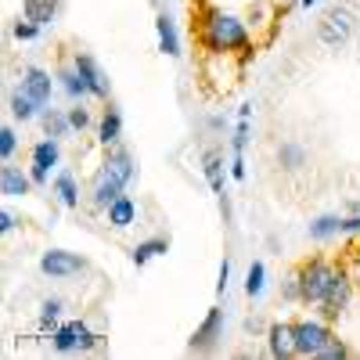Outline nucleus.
I'll return each mask as SVG.
<instances>
[{"instance_id":"obj_1","label":"nucleus","mask_w":360,"mask_h":360,"mask_svg":"<svg viewBox=\"0 0 360 360\" xmlns=\"http://www.w3.org/2000/svg\"><path fill=\"white\" fill-rule=\"evenodd\" d=\"M198 44L213 58L249 54L252 51V33H249L245 18H238V15H231L224 8H205L198 15Z\"/></svg>"},{"instance_id":"obj_2","label":"nucleus","mask_w":360,"mask_h":360,"mask_svg":"<svg viewBox=\"0 0 360 360\" xmlns=\"http://www.w3.org/2000/svg\"><path fill=\"white\" fill-rule=\"evenodd\" d=\"M335 270H339V263L324 259V256H310V259H303L295 266L299 288H303V307H321V299H324L328 285H332Z\"/></svg>"},{"instance_id":"obj_3","label":"nucleus","mask_w":360,"mask_h":360,"mask_svg":"<svg viewBox=\"0 0 360 360\" xmlns=\"http://www.w3.org/2000/svg\"><path fill=\"white\" fill-rule=\"evenodd\" d=\"M51 346L54 353H94L105 346V339L98 332H90L86 321H65L58 324V332H51Z\"/></svg>"},{"instance_id":"obj_4","label":"nucleus","mask_w":360,"mask_h":360,"mask_svg":"<svg viewBox=\"0 0 360 360\" xmlns=\"http://www.w3.org/2000/svg\"><path fill=\"white\" fill-rule=\"evenodd\" d=\"M353 288H356V281H353V274H349V266L346 263H339V270H335V278H332V285H328V292H324V299H321V317L328 321V324H335L346 310H349V299H353Z\"/></svg>"},{"instance_id":"obj_5","label":"nucleus","mask_w":360,"mask_h":360,"mask_svg":"<svg viewBox=\"0 0 360 360\" xmlns=\"http://www.w3.org/2000/svg\"><path fill=\"white\" fill-rule=\"evenodd\" d=\"M353 29H356V15L349 8H332V11H324L321 22H317V40L324 47H346L349 37H353Z\"/></svg>"},{"instance_id":"obj_6","label":"nucleus","mask_w":360,"mask_h":360,"mask_svg":"<svg viewBox=\"0 0 360 360\" xmlns=\"http://www.w3.org/2000/svg\"><path fill=\"white\" fill-rule=\"evenodd\" d=\"M292 332H295V356H314L324 349V342L332 339V328H328L324 317H303V321H292Z\"/></svg>"},{"instance_id":"obj_7","label":"nucleus","mask_w":360,"mask_h":360,"mask_svg":"<svg viewBox=\"0 0 360 360\" xmlns=\"http://www.w3.org/2000/svg\"><path fill=\"white\" fill-rule=\"evenodd\" d=\"M90 263L79 256V252H69V249H51L40 256V274L44 278H54V281H62V278H76L83 274Z\"/></svg>"},{"instance_id":"obj_8","label":"nucleus","mask_w":360,"mask_h":360,"mask_svg":"<svg viewBox=\"0 0 360 360\" xmlns=\"http://www.w3.org/2000/svg\"><path fill=\"white\" fill-rule=\"evenodd\" d=\"M220 339H224V310L220 307H213L205 317H202V324L191 332V339H188V353H213L217 346H220Z\"/></svg>"},{"instance_id":"obj_9","label":"nucleus","mask_w":360,"mask_h":360,"mask_svg":"<svg viewBox=\"0 0 360 360\" xmlns=\"http://www.w3.org/2000/svg\"><path fill=\"white\" fill-rule=\"evenodd\" d=\"M29 173H33V184L37 188H44V184H51V169L62 162V144H58L54 137H44V141H37L33 144V152H29Z\"/></svg>"},{"instance_id":"obj_10","label":"nucleus","mask_w":360,"mask_h":360,"mask_svg":"<svg viewBox=\"0 0 360 360\" xmlns=\"http://www.w3.org/2000/svg\"><path fill=\"white\" fill-rule=\"evenodd\" d=\"M101 173L112 176V180H119L123 188H130V184H134V176H137V162H134V155L127 152L123 144H112V148H105Z\"/></svg>"},{"instance_id":"obj_11","label":"nucleus","mask_w":360,"mask_h":360,"mask_svg":"<svg viewBox=\"0 0 360 360\" xmlns=\"http://www.w3.org/2000/svg\"><path fill=\"white\" fill-rule=\"evenodd\" d=\"M72 65L79 69V76L86 79V86H90V98H101V101H108V94H112V79H108V72L94 62L90 54H83V51H76V58H72Z\"/></svg>"},{"instance_id":"obj_12","label":"nucleus","mask_w":360,"mask_h":360,"mask_svg":"<svg viewBox=\"0 0 360 360\" xmlns=\"http://www.w3.org/2000/svg\"><path fill=\"white\" fill-rule=\"evenodd\" d=\"M54 79L58 76H51L47 69H40V65H25L22 69V90L33 101H40V105H51V98H54Z\"/></svg>"},{"instance_id":"obj_13","label":"nucleus","mask_w":360,"mask_h":360,"mask_svg":"<svg viewBox=\"0 0 360 360\" xmlns=\"http://www.w3.org/2000/svg\"><path fill=\"white\" fill-rule=\"evenodd\" d=\"M266 356H274V360H292V356H295V332H292V321H274V324H266Z\"/></svg>"},{"instance_id":"obj_14","label":"nucleus","mask_w":360,"mask_h":360,"mask_svg":"<svg viewBox=\"0 0 360 360\" xmlns=\"http://www.w3.org/2000/svg\"><path fill=\"white\" fill-rule=\"evenodd\" d=\"M33 188H37L33 173H22L18 166H4V169H0V195H4V198H25Z\"/></svg>"},{"instance_id":"obj_15","label":"nucleus","mask_w":360,"mask_h":360,"mask_svg":"<svg viewBox=\"0 0 360 360\" xmlns=\"http://www.w3.org/2000/svg\"><path fill=\"white\" fill-rule=\"evenodd\" d=\"M202 173L209 180V188H213V195H224V184H227V173L224 169V152H217V148H205L202 152Z\"/></svg>"},{"instance_id":"obj_16","label":"nucleus","mask_w":360,"mask_h":360,"mask_svg":"<svg viewBox=\"0 0 360 360\" xmlns=\"http://www.w3.org/2000/svg\"><path fill=\"white\" fill-rule=\"evenodd\" d=\"M123 191H127V188L119 184V180H112V176H105V173L98 169L94 184H90V205H94V209H108Z\"/></svg>"},{"instance_id":"obj_17","label":"nucleus","mask_w":360,"mask_h":360,"mask_svg":"<svg viewBox=\"0 0 360 360\" xmlns=\"http://www.w3.org/2000/svg\"><path fill=\"white\" fill-rule=\"evenodd\" d=\"M105 217H108V227L127 231V227H134V224H137V202H134L130 195H119V198L105 209Z\"/></svg>"},{"instance_id":"obj_18","label":"nucleus","mask_w":360,"mask_h":360,"mask_svg":"<svg viewBox=\"0 0 360 360\" xmlns=\"http://www.w3.org/2000/svg\"><path fill=\"white\" fill-rule=\"evenodd\" d=\"M155 37H159V51L166 58H180V33H176V22L166 11L155 15Z\"/></svg>"},{"instance_id":"obj_19","label":"nucleus","mask_w":360,"mask_h":360,"mask_svg":"<svg viewBox=\"0 0 360 360\" xmlns=\"http://www.w3.org/2000/svg\"><path fill=\"white\" fill-rule=\"evenodd\" d=\"M40 127H44V137H54V141H62L72 134V123H69V112L62 108H40Z\"/></svg>"},{"instance_id":"obj_20","label":"nucleus","mask_w":360,"mask_h":360,"mask_svg":"<svg viewBox=\"0 0 360 360\" xmlns=\"http://www.w3.org/2000/svg\"><path fill=\"white\" fill-rule=\"evenodd\" d=\"M58 11H62V0H22V15L29 22H37L40 29L51 25L58 18Z\"/></svg>"},{"instance_id":"obj_21","label":"nucleus","mask_w":360,"mask_h":360,"mask_svg":"<svg viewBox=\"0 0 360 360\" xmlns=\"http://www.w3.org/2000/svg\"><path fill=\"white\" fill-rule=\"evenodd\" d=\"M40 108H44V105L29 98L22 86L11 90V98H8V112H11V119H18V123H33V119H40Z\"/></svg>"},{"instance_id":"obj_22","label":"nucleus","mask_w":360,"mask_h":360,"mask_svg":"<svg viewBox=\"0 0 360 360\" xmlns=\"http://www.w3.org/2000/svg\"><path fill=\"white\" fill-rule=\"evenodd\" d=\"M162 252H169V238H166V234L144 238V242H137V245L130 249V263H134V266H144V263H152V259L162 256Z\"/></svg>"},{"instance_id":"obj_23","label":"nucleus","mask_w":360,"mask_h":360,"mask_svg":"<svg viewBox=\"0 0 360 360\" xmlns=\"http://www.w3.org/2000/svg\"><path fill=\"white\" fill-rule=\"evenodd\" d=\"M119 137H123V112L108 101L101 123H98V141H101L105 148H112V144H119Z\"/></svg>"},{"instance_id":"obj_24","label":"nucleus","mask_w":360,"mask_h":360,"mask_svg":"<svg viewBox=\"0 0 360 360\" xmlns=\"http://www.w3.org/2000/svg\"><path fill=\"white\" fill-rule=\"evenodd\" d=\"M307 234H310V242H328V238H339L342 234V217L335 213H321L307 224Z\"/></svg>"},{"instance_id":"obj_25","label":"nucleus","mask_w":360,"mask_h":360,"mask_svg":"<svg viewBox=\"0 0 360 360\" xmlns=\"http://www.w3.org/2000/svg\"><path fill=\"white\" fill-rule=\"evenodd\" d=\"M58 86H62V90H65V94H69L72 101H83V98H90V86H86V79L79 76V69H76V65L58 69Z\"/></svg>"},{"instance_id":"obj_26","label":"nucleus","mask_w":360,"mask_h":360,"mask_svg":"<svg viewBox=\"0 0 360 360\" xmlns=\"http://www.w3.org/2000/svg\"><path fill=\"white\" fill-rule=\"evenodd\" d=\"M51 188H54V198L62 202L65 209H76V205H79V184H76V176H72L69 169H62V173H58Z\"/></svg>"},{"instance_id":"obj_27","label":"nucleus","mask_w":360,"mask_h":360,"mask_svg":"<svg viewBox=\"0 0 360 360\" xmlns=\"http://www.w3.org/2000/svg\"><path fill=\"white\" fill-rule=\"evenodd\" d=\"M278 166L285 169V173H299L307 166V148L299 144V141H285L281 148H278Z\"/></svg>"},{"instance_id":"obj_28","label":"nucleus","mask_w":360,"mask_h":360,"mask_svg":"<svg viewBox=\"0 0 360 360\" xmlns=\"http://www.w3.org/2000/svg\"><path fill=\"white\" fill-rule=\"evenodd\" d=\"M263 292H266V266L259 259H252L245 270V295L256 303V299H263Z\"/></svg>"},{"instance_id":"obj_29","label":"nucleus","mask_w":360,"mask_h":360,"mask_svg":"<svg viewBox=\"0 0 360 360\" xmlns=\"http://www.w3.org/2000/svg\"><path fill=\"white\" fill-rule=\"evenodd\" d=\"M62 299H44L40 303V328L44 332H58V317H62Z\"/></svg>"},{"instance_id":"obj_30","label":"nucleus","mask_w":360,"mask_h":360,"mask_svg":"<svg viewBox=\"0 0 360 360\" xmlns=\"http://www.w3.org/2000/svg\"><path fill=\"white\" fill-rule=\"evenodd\" d=\"M349 356H353L349 342H346V339H339L335 332H332V339L324 342V349L317 353V360H349Z\"/></svg>"},{"instance_id":"obj_31","label":"nucleus","mask_w":360,"mask_h":360,"mask_svg":"<svg viewBox=\"0 0 360 360\" xmlns=\"http://www.w3.org/2000/svg\"><path fill=\"white\" fill-rule=\"evenodd\" d=\"M11 37L22 40V44H29V40H37V37H40V25H37V22H29V18L22 15V18L11 22Z\"/></svg>"},{"instance_id":"obj_32","label":"nucleus","mask_w":360,"mask_h":360,"mask_svg":"<svg viewBox=\"0 0 360 360\" xmlns=\"http://www.w3.org/2000/svg\"><path fill=\"white\" fill-rule=\"evenodd\" d=\"M249 134H252L249 119H238V127H234V134H231V152H234V155H245V148H249Z\"/></svg>"},{"instance_id":"obj_33","label":"nucleus","mask_w":360,"mask_h":360,"mask_svg":"<svg viewBox=\"0 0 360 360\" xmlns=\"http://www.w3.org/2000/svg\"><path fill=\"white\" fill-rule=\"evenodd\" d=\"M18 152V134L11 127H0V159L11 162V155Z\"/></svg>"},{"instance_id":"obj_34","label":"nucleus","mask_w":360,"mask_h":360,"mask_svg":"<svg viewBox=\"0 0 360 360\" xmlns=\"http://www.w3.org/2000/svg\"><path fill=\"white\" fill-rule=\"evenodd\" d=\"M281 299H285V303H303V288H299V274H295V270L281 285Z\"/></svg>"},{"instance_id":"obj_35","label":"nucleus","mask_w":360,"mask_h":360,"mask_svg":"<svg viewBox=\"0 0 360 360\" xmlns=\"http://www.w3.org/2000/svg\"><path fill=\"white\" fill-rule=\"evenodd\" d=\"M65 112H69V123H72V130H79V134H83V130L90 127V112L83 108V101H76V105H72V108H65Z\"/></svg>"},{"instance_id":"obj_36","label":"nucleus","mask_w":360,"mask_h":360,"mask_svg":"<svg viewBox=\"0 0 360 360\" xmlns=\"http://www.w3.org/2000/svg\"><path fill=\"white\" fill-rule=\"evenodd\" d=\"M227 285H231V259L224 256V259H220V270H217V292L224 295V292H227Z\"/></svg>"},{"instance_id":"obj_37","label":"nucleus","mask_w":360,"mask_h":360,"mask_svg":"<svg viewBox=\"0 0 360 360\" xmlns=\"http://www.w3.org/2000/svg\"><path fill=\"white\" fill-rule=\"evenodd\" d=\"M342 234H346V238H360V213L342 217Z\"/></svg>"},{"instance_id":"obj_38","label":"nucleus","mask_w":360,"mask_h":360,"mask_svg":"<svg viewBox=\"0 0 360 360\" xmlns=\"http://www.w3.org/2000/svg\"><path fill=\"white\" fill-rule=\"evenodd\" d=\"M346 266H349V274H353V281H356V288H360V245H353V249H349Z\"/></svg>"},{"instance_id":"obj_39","label":"nucleus","mask_w":360,"mask_h":360,"mask_svg":"<svg viewBox=\"0 0 360 360\" xmlns=\"http://www.w3.org/2000/svg\"><path fill=\"white\" fill-rule=\"evenodd\" d=\"M18 227V217L11 213V209H0V234H11Z\"/></svg>"},{"instance_id":"obj_40","label":"nucleus","mask_w":360,"mask_h":360,"mask_svg":"<svg viewBox=\"0 0 360 360\" xmlns=\"http://www.w3.org/2000/svg\"><path fill=\"white\" fill-rule=\"evenodd\" d=\"M231 176L245 180V155H231Z\"/></svg>"},{"instance_id":"obj_41","label":"nucleus","mask_w":360,"mask_h":360,"mask_svg":"<svg viewBox=\"0 0 360 360\" xmlns=\"http://www.w3.org/2000/svg\"><path fill=\"white\" fill-rule=\"evenodd\" d=\"M224 123H227L224 115H213V119H209V130H224Z\"/></svg>"},{"instance_id":"obj_42","label":"nucleus","mask_w":360,"mask_h":360,"mask_svg":"<svg viewBox=\"0 0 360 360\" xmlns=\"http://www.w3.org/2000/svg\"><path fill=\"white\" fill-rule=\"evenodd\" d=\"M249 115H252V101H245L242 108H238V119H249Z\"/></svg>"},{"instance_id":"obj_43","label":"nucleus","mask_w":360,"mask_h":360,"mask_svg":"<svg viewBox=\"0 0 360 360\" xmlns=\"http://www.w3.org/2000/svg\"><path fill=\"white\" fill-rule=\"evenodd\" d=\"M314 4H321V0H299V8H307V11H310Z\"/></svg>"}]
</instances>
